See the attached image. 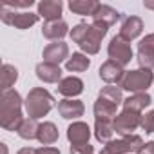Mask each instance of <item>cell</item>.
<instances>
[{"label":"cell","mask_w":154,"mask_h":154,"mask_svg":"<svg viewBox=\"0 0 154 154\" xmlns=\"http://www.w3.org/2000/svg\"><path fill=\"white\" fill-rule=\"evenodd\" d=\"M22 96L18 91L9 89V91H2L0 94V125L4 131H18L22 122L26 120L22 114Z\"/></svg>","instance_id":"cell-1"},{"label":"cell","mask_w":154,"mask_h":154,"mask_svg":"<svg viewBox=\"0 0 154 154\" xmlns=\"http://www.w3.org/2000/svg\"><path fill=\"white\" fill-rule=\"evenodd\" d=\"M54 105H56L54 96H53L47 89H44V87H33V89L27 93L26 100H24L26 112H27V116L33 118V120H40V118L47 116Z\"/></svg>","instance_id":"cell-2"},{"label":"cell","mask_w":154,"mask_h":154,"mask_svg":"<svg viewBox=\"0 0 154 154\" xmlns=\"http://www.w3.org/2000/svg\"><path fill=\"white\" fill-rule=\"evenodd\" d=\"M154 82V72L149 71V69H132V71H127L123 80L120 82V89L122 91H129L131 94L134 93H147V89L152 85Z\"/></svg>","instance_id":"cell-3"},{"label":"cell","mask_w":154,"mask_h":154,"mask_svg":"<svg viewBox=\"0 0 154 154\" xmlns=\"http://www.w3.org/2000/svg\"><path fill=\"white\" fill-rule=\"evenodd\" d=\"M0 20L6 26L17 27V29H29L31 26H35L40 20L38 13H31V11H13V9H6L0 6Z\"/></svg>","instance_id":"cell-4"},{"label":"cell","mask_w":154,"mask_h":154,"mask_svg":"<svg viewBox=\"0 0 154 154\" xmlns=\"http://www.w3.org/2000/svg\"><path fill=\"white\" fill-rule=\"evenodd\" d=\"M107 31H109V27L105 26V24H100V22H93L91 24V29H89V33H87V36L80 42V49H82V53L84 54H96L98 51H100V45H102V40L105 38V35H107Z\"/></svg>","instance_id":"cell-5"},{"label":"cell","mask_w":154,"mask_h":154,"mask_svg":"<svg viewBox=\"0 0 154 154\" xmlns=\"http://www.w3.org/2000/svg\"><path fill=\"white\" fill-rule=\"evenodd\" d=\"M107 54H109V60L120 63L122 67H125L127 63H131V60L134 58L132 54V47L127 40H123L120 35L112 36L109 45H107Z\"/></svg>","instance_id":"cell-6"},{"label":"cell","mask_w":154,"mask_h":154,"mask_svg":"<svg viewBox=\"0 0 154 154\" xmlns=\"http://www.w3.org/2000/svg\"><path fill=\"white\" fill-rule=\"evenodd\" d=\"M141 118L143 114L141 112H134V111H122L118 112V116L112 120V127H114V132L120 134V136H129V134H134V131L138 127H141Z\"/></svg>","instance_id":"cell-7"},{"label":"cell","mask_w":154,"mask_h":154,"mask_svg":"<svg viewBox=\"0 0 154 154\" xmlns=\"http://www.w3.org/2000/svg\"><path fill=\"white\" fill-rule=\"evenodd\" d=\"M143 145H145V141H143L141 136H138V134H129V136H122L120 140L109 141L105 147H107L112 154H138Z\"/></svg>","instance_id":"cell-8"},{"label":"cell","mask_w":154,"mask_h":154,"mask_svg":"<svg viewBox=\"0 0 154 154\" xmlns=\"http://www.w3.org/2000/svg\"><path fill=\"white\" fill-rule=\"evenodd\" d=\"M138 65L141 69H154V33L145 35L138 42V53H136Z\"/></svg>","instance_id":"cell-9"},{"label":"cell","mask_w":154,"mask_h":154,"mask_svg":"<svg viewBox=\"0 0 154 154\" xmlns=\"http://www.w3.org/2000/svg\"><path fill=\"white\" fill-rule=\"evenodd\" d=\"M125 72H127V71H125L120 63H116V62H112V60L103 62V63L100 65V69H98L100 80L105 82L107 85H120V82L123 80Z\"/></svg>","instance_id":"cell-10"},{"label":"cell","mask_w":154,"mask_h":154,"mask_svg":"<svg viewBox=\"0 0 154 154\" xmlns=\"http://www.w3.org/2000/svg\"><path fill=\"white\" fill-rule=\"evenodd\" d=\"M42 58H44V62H47V63L60 65L62 62H67V60H69V45H67L65 42H51V44L44 49Z\"/></svg>","instance_id":"cell-11"},{"label":"cell","mask_w":154,"mask_h":154,"mask_svg":"<svg viewBox=\"0 0 154 154\" xmlns=\"http://www.w3.org/2000/svg\"><path fill=\"white\" fill-rule=\"evenodd\" d=\"M56 107H58L60 116L65 118V120H76V122H78V118L84 116V112H85L84 102L76 100V98H63V100L58 102Z\"/></svg>","instance_id":"cell-12"},{"label":"cell","mask_w":154,"mask_h":154,"mask_svg":"<svg viewBox=\"0 0 154 154\" xmlns=\"http://www.w3.org/2000/svg\"><path fill=\"white\" fill-rule=\"evenodd\" d=\"M141 33H143V20H141L140 17H136V15H131V17H125V20L122 22L118 35H120L123 40H127V42L131 44V42L136 40Z\"/></svg>","instance_id":"cell-13"},{"label":"cell","mask_w":154,"mask_h":154,"mask_svg":"<svg viewBox=\"0 0 154 154\" xmlns=\"http://www.w3.org/2000/svg\"><path fill=\"white\" fill-rule=\"evenodd\" d=\"M58 94H62L63 98H76L84 93V82L78 78V76H65L58 82L56 87Z\"/></svg>","instance_id":"cell-14"},{"label":"cell","mask_w":154,"mask_h":154,"mask_svg":"<svg viewBox=\"0 0 154 154\" xmlns=\"http://www.w3.org/2000/svg\"><path fill=\"white\" fill-rule=\"evenodd\" d=\"M71 31H69V26L65 20H53V22H44L42 26V36L51 40V42H62L63 36H67Z\"/></svg>","instance_id":"cell-15"},{"label":"cell","mask_w":154,"mask_h":154,"mask_svg":"<svg viewBox=\"0 0 154 154\" xmlns=\"http://www.w3.org/2000/svg\"><path fill=\"white\" fill-rule=\"evenodd\" d=\"M36 9L40 18H44L45 22H53V20H62L63 4L60 0H42V2H38Z\"/></svg>","instance_id":"cell-16"},{"label":"cell","mask_w":154,"mask_h":154,"mask_svg":"<svg viewBox=\"0 0 154 154\" xmlns=\"http://www.w3.org/2000/svg\"><path fill=\"white\" fill-rule=\"evenodd\" d=\"M91 138V127L85 122H72L67 127V140L71 145H80V143H89Z\"/></svg>","instance_id":"cell-17"},{"label":"cell","mask_w":154,"mask_h":154,"mask_svg":"<svg viewBox=\"0 0 154 154\" xmlns=\"http://www.w3.org/2000/svg\"><path fill=\"white\" fill-rule=\"evenodd\" d=\"M35 72H36V78L44 84H58L62 80V69L60 65H54V63L40 62L35 67Z\"/></svg>","instance_id":"cell-18"},{"label":"cell","mask_w":154,"mask_h":154,"mask_svg":"<svg viewBox=\"0 0 154 154\" xmlns=\"http://www.w3.org/2000/svg\"><path fill=\"white\" fill-rule=\"evenodd\" d=\"M118 105L103 100V98H96L94 105H93V112H94V122H112L118 116Z\"/></svg>","instance_id":"cell-19"},{"label":"cell","mask_w":154,"mask_h":154,"mask_svg":"<svg viewBox=\"0 0 154 154\" xmlns=\"http://www.w3.org/2000/svg\"><path fill=\"white\" fill-rule=\"evenodd\" d=\"M120 17H122V15H120L114 8H111V6H107V4H100L91 18H93V22H100V24H105L107 27H111V26H114V24L120 20Z\"/></svg>","instance_id":"cell-20"},{"label":"cell","mask_w":154,"mask_h":154,"mask_svg":"<svg viewBox=\"0 0 154 154\" xmlns=\"http://www.w3.org/2000/svg\"><path fill=\"white\" fill-rule=\"evenodd\" d=\"M152 103V98L149 93H134L131 96H127L123 100V109L125 111H134V112H141L145 107H149Z\"/></svg>","instance_id":"cell-21"},{"label":"cell","mask_w":154,"mask_h":154,"mask_svg":"<svg viewBox=\"0 0 154 154\" xmlns=\"http://www.w3.org/2000/svg\"><path fill=\"white\" fill-rule=\"evenodd\" d=\"M60 138V132H58V127L53 123V122H44L40 123V129H38V141L44 145V147H51L53 143H56Z\"/></svg>","instance_id":"cell-22"},{"label":"cell","mask_w":154,"mask_h":154,"mask_svg":"<svg viewBox=\"0 0 154 154\" xmlns=\"http://www.w3.org/2000/svg\"><path fill=\"white\" fill-rule=\"evenodd\" d=\"M98 6L100 2H96V0H69L67 4V8L74 15H80V17H93Z\"/></svg>","instance_id":"cell-23"},{"label":"cell","mask_w":154,"mask_h":154,"mask_svg":"<svg viewBox=\"0 0 154 154\" xmlns=\"http://www.w3.org/2000/svg\"><path fill=\"white\" fill-rule=\"evenodd\" d=\"M89 65H91V58H87V54L84 53H72L65 62V69L69 72H84L89 69Z\"/></svg>","instance_id":"cell-24"},{"label":"cell","mask_w":154,"mask_h":154,"mask_svg":"<svg viewBox=\"0 0 154 154\" xmlns=\"http://www.w3.org/2000/svg\"><path fill=\"white\" fill-rule=\"evenodd\" d=\"M38 129H40V123L38 120H33V118H26L20 125V129L17 131V134L26 140V141H33L38 138Z\"/></svg>","instance_id":"cell-25"},{"label":"cell","mask_w":154,"mask_h":154,"mask_svg":"<svg viewBox=\"0 0 154 154\" xmlns=\"http://www.w3.org/2000/svg\"><path fill=\"white\" fill-rule=\"evenodd\" d=\"M112 136H114V127H112V122H94V138L107 145L109 141H112Z\"/></svg>","instance_id":"cell-26"},{"label":"cell","mask_w":154,"mask_h":154,"mask_svg":"<svg viewBox=\"0 0 154 154\" xmlns=\"http://www.w3.org/2000/svg\"><path fill=\"white\" fill-rule=\"evenodd\" d=\"M0 74H2V91H9L18 80V69L11 63H4Z\"/></svg>","instance_id":"cell-27"},{"label":"cell","mask_w":154,"mask_h":154,"mask_svg":"<svg viewBox=\"0 0 154 154\" xmlns=\"http://www.w3.org/2000/svg\"><path fill=\"white\" fill-rule=\"evenodd\" d=\"M98 96L103 98V100H107V102H111V103H114V105H118V107L123 103L122 89H120L118 85H107V87H103V89L98 93Z\"/></svg>","instance_id":"cell-28"},{"label":"cell","mask_w":154,"mask_h":154,"mask_svg":"<svg viewBox=\"0 0 154 154\" xmlns=\"http://www.w3.org/2000/svg\"><path fill=\"white\" fill-rule=\"evenodd\" d=\"M89 29H91V24L80 22V24H76V26H72V29H71L69 36H71V40H72L74 44H78V45H80V42H82V40H84V38L87 36Z\"/></svg>","instance_id":"cell-29"},{"label":"cell","mask_w":154,"mask_h":154,"mask_svg":"<svg viewBox=\"0 0 154 154\" xmlns=\"http://www.w3.org/2000/svg\"><path fill=\"white\" fill-rule=\"evenodd\" d=\"M141 131L145 134H152L154 132V109L143 114V118H141Z\"/></svg>","instance_id":"cell-30"},{"label":"cell","mask_w":154,"mask_h":154,"mask_svg":"<svg viewBox=\"0 0 154 154\" xmlns=\"http://www.w3.org/2000/svg\"><path fill=\"white\" fill-rule=\"evenodd\" d=\"M35 4V0H6V2H2V8H6V9H17V8H20V9H26V8H31Z\"/></svg>","instance_id":"cell-31"},{"label":"cell","mask_w":154,"mask_h":154,"mask_svg":"<svg viewBox=\"0 0 154 154\" xmlns=\"http://www.w3.org/2000/svg\"><path fill=\"white\" fill-rule=\"evenodd\" d=\"M71 154H94V147L89 143H80V145H71L69 147Z\"/></svg>","instance_id":"cell-32"},{"label":"cell","mask_w":154,"mask_h":154,"mask_svg":"<svg viewBox=\"0 0 154 154\" xmlns=\"http://www.w3.org/2000/svg\"><path fill=\"white\" fill-rule=\"evenodd\" d=\"M36 154H62V152H60L56 147H44V145H42V147L36 149Z\"/></svg>","instance_id":"cell-33"},{"label":"cell","mask_w":154,"mask_h":154,"mask_svg":"<svg viewBox=\"0 0 154 154\" xmlns=\"http://www.w3.org/2000/svg\"><path fill=\"white\" fill-rule=\"evenodd\" d=\"M138 154H154V141H147Z\"/></svg>","instance_id":"cell-34"},{"label":"cell","mask_w":154,"mask_h":154,"mask_svg":"<svg viewBox=\"0 0 154 154\" xmlns=\"http://www.w3.org/2000/svg\"><path fill=\"white\" fill-rule=\"evenodd\" d=\"M17 154H36V149H33V147H22Z\"/></svg>","instance_id":"cell-35"},{"label":"cell","mask_w":154,"mask_h":154,"mask_svg":"<svg viewBox=\"0 0 154 154\" xmlns=\"http://www.w3.org/2000/svg\"><path fill=\"white\" fill-rule=\"evenodd\" d=\"M143 6H145V9H152L154 11V2H143Z\"/></svg>","instance_id":"cell-36"},{"label":"cell","mask_w":154,"mask_h":154,"mask_svg":"<svg viewBox=\"0 0 154 154\" xmlns=\"http://www.w3.org/2000/svg\"><path fill=\"white\" fill-rule=\"evenodd\" d=\"M0 149H2V154H8V145L6 143H0Z\"/></svg>","instance_id":"cell-37"}]
</instances>
